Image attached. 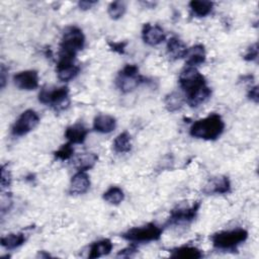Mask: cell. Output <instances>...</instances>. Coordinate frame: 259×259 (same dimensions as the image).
<instances>
[{
    "mask_svg": "<svg viewBox=\"0 0 259 259\" xmlns=\"http://www.w3.org/2000/svg\"><path fill=\"white\" fill-rule=\"evenodd\" d=\"M225 130V122L218 113H210L192 123L189 128L191 137L205 141L217 140Z\"/></svg>",
    "mask_w": 259,
    "mask_h": 259,
    "instance_id": "6da1fadb",
    "label": "cell"
},
{
    "mask_svg": "<svg viewBox=\"0 0 259 259\" xmlns=\"http://www.w3.org/2000/svg\"><path fill=\"white\" fill-rule=\"evenodd\" d=\"M85 46V35L77 26H69L65 29L59 51V61L74 62L78 52Z\"/></svg>",
    "mask_w": 259,
    "mask_h": 259,
    "instance_id": "7a4b0ae2",
    "label": "cell"
},
{
    "mask_svg": "<svg viewBox=\"0 0 259 259\" xmlns=\"http://www.w3.org/2000/svg\"><path fill=\"white\" fill-rule=\"evenodd\" d=\"M248 238V232L245 229H234L229 231H222L213 234L210 237L214 248L219 250L229 251L236 250V248L244 243Z\"/></svg>",
    "mask_w": 259,
    "mask_h": 259,
    "instance_id": "3957f363",
    "label": "cell"
},
{
    "mask_svg": "<svg viewBox=\"0 0 259 259\" xmlns=\"http://www.w3.org/2000/svg\"><path fill=\"white\" fill-rule=\"evenodd\" d=\"M38 100L42 104L52 106L57 111L63 110L70 103L69 88L67 86L44 87L38 93Z\"/></svg>",
    "mask_w": 259,
    "mask_h": 259,
    "instance_id": "277c9868",
    "label": "cell"
},
{
    "mask_svg": "<svg viewBox=\"0 0 259 259\" xmlns=\"http://www.w3.org/2000/svg\"><path fill=\"white\" fill-rule=\"evenodd\" d=\"M163 233V229L154 223H149L144 226L134 227L121 234V237L134 243H146L158 241Z\"/></svg>",
    "mask_w": 259,
    "mask_h": 259,
    "instance_id": "5b68a950",
    "label": "cell"
},
{
    "mask_svg": "<svg viewBox=\"0 0 259 259\" xmlns=\"http://www.w3.org/2000/svg\"><path fill=\"white\" fill-rule=\"evenodd\" d=\"M144 81L145 79L140 75L138 66L127 64L119 71L115 79V84L121 92L128 93L138 88Z\"/></svg>",
    "mask_w": 259,
    "mask_h": 259,
    "instance_id": "8992f818",
    "label": "cell"
},
{
    "mask_svg": "<svg viewBox=\"0 0 259 259\" xmlns=\"http://www.w3.org/2000/svg\"><path fill=\"white\" fill-rule=\"evenodd\" d=\"M179 85L188 96L206 85L204 76L195 67H186L179 75Z\"/></svg>",
    "mask_w": 259,
    "mask_h": 259,
    "instance_id": "52a82bcc",
    "label": "cell"
},
{
    "mask_svg": "<svg viewBox=\"0 0 259 259\" xmlns=\"http://www.w3.org/2000/svg\"><path fill=\"white\" fill-rule=\"evenodd\" d=\"M200 207L199 201H194L191 205H178L170 212V217L166 222V226H177L192 222Z\"/></svg>",
    "mask_w": 259,
    "mask_h": 259,
    "instance_id": "ba28073f",
    "label": "cell"
},
{
    "mask_svg": "<svg viewBox=\"0 0 259 259\" xmlns=\"http://www.w3.org/2000/svg\"><path fill=\"white\" fill-rule=\"evenodd\" d=\"M38 122V114L32 109H27L23 111L15 120L11 127V134L15 137H22L34 130Z\"/></svg>",
    "mask_w": 259,
    "mask_h": 259,
    "instance_id": "9c48e42d",
    "label": "cell"
},
{
    "mask_svg": "<svg viewBox=\"0 0 259 259\" xmlns=\"http://www.w3.org/2000/svg\"><path fill=\"white\" fill-rule=\"evenodd\" d=\"M38 73L35 70L21 71L13 76L14 85L21 90H34L38 87Z\"/></svg>",
    "mask_w": 259,
    "mask_h": 259,
    "instance_id": "30bf717a",
    "label": "cell"
},
{
    "mask_svg": "<svg viewBox=\"0 0 259 259\" xmlns=\"http://www.w3.org/2000/svg\"><path fill=\"white\" fill-rule=\"evenodd\" d=\"M143 40L149 46H157L161 44L166 35L163 28L158 24L145 23L142 29Z\"/></svg>",
    "mask_w": 259,
    "mask_h": 259,
    "instance_id": "8fae6325",
    "label": "cell"
},
{
    "mask_svg": "<svg viewBox=\"0 0 259 259\" xmlns=\"http://www.w3.org/2000/svg\"><path fill=\"white\" fill-rule=\"evenodd\" d=\"M231 190V182L227 176H217L208 180L203 188L206 194H225Z\"/></svg>",
    "mask_w": 259,
    "mask_h": 259,
    "instance_id": "7c38bea8",
    "label": "cell"
},
{
    "mask_svg": "<svg viewBox=\"0 0 259 259\" xmlns=\"http://www.w3.org/2000/svg\"><path fill=\"white\" fill-rule=\"evenodd\" d=\"M90 188L89 176L84 171H78L71 179L69 192L70 194H84Z\"/></svg>",
    "mask_w": 259,
    "mask_h": 259,
    "instance_id": "4fadbf2b",
    "label": "cell"
},
{
    "mask_svg": "<svg viewBox=\"0 0 259 259\" xmlns=\"http://www.w3.org/2000/svg\"><path fill=\"white\" fill-rule=\"evenodd\" d=\"M88 130L81 122L71 124L65 131V138L71 144H82L86 140Z\"/></svg>",
    "mask_w": 259,
    "mask_h": 259,
    "instance_id": "5bb4252c",
    "label": "cell"
},
{
    "mask_svg": "<svg viewBox=\"0 0 259 259\" xmlns=\"http://www.w3.org/2000/svg\"><path fill=\"white\" fill-rule=\"evenodd\" d=\"M56 72L59 80L67 82L74 79L79 74L80 67L75 65L74 62L58 61Z\"/></svg>",
    "mask_w": 259,
    "mask_h": 259,
    "instance_id": "9a60e30c",
    "label": "cell"
},
{
    "mask_svg": "<svg viewBox=\"0 0 259 259\" xmlns=\"http://www.w3.org/2000/svg\"><path fill=\"white\" fill-rule=\"evenodd\" d=\"M185 63L187 67H195L198 65H201L205 62L206 54L205 49L202 45H195L191 48L187 49L186 55H185Z\"/></svg>",
    "mask_w": 259,
    "mask_h": 259,
    "instance_id": "2e32d148",
    "label": "cell"
},
{
    "mask_svg": "<svg viewBox=\"0 0 259 259\" xmlns=\"http://www.w3.org/2000/svg\"><path fill=\"white\" fill-rule=\"evenodd\" d=\"M116 127V119L109 114H98L93 120L94 131L101 134L111 133Z\"/></svg>",
    "mask_w": 259,
    "mask_h": 259,
    "instance_id": "e0dca14e",
    "label": "cell"
},
{
    "mask_svg": "<svg viewBox=\"0 0 259 259\" xmlns=\"http://www.w3.org/2000/svg\"><path fill=\"white\" fill-rule=\"evenodd\" d=\"M187 52V47L183 40L177 36H172L167 41V55L173 59L178 60L184 58Z\"/></svg>",
    "mask_w": 259,
    "mask_h": 259,
    "instance_id": "ac0fdd59",
    "label": "cell"
},
{
    "mask_svg": "<svg viewBox=\"0 0 259 259\" xmlns=\"http://www.w3.org/2000/svg\"><path fill=\"white\" fill-rule=\"evenodd\" d=\"M112 248H113V244L109 239H102V240L96 241L91 244L88 257L93 259V258H98L104 255H108L111 252Z\"/></svg>",
    "mask_w": 259,
    "mask_h": 259,
    "instance_id": "d6986e66",
    "label": "cell"
},
{
    "mask_svg": "<svg viewBox=\"0 0 259 259\" xmlns=\"http://www.w3.org/2000/svg\"><path fill=\"white\" fill-rule=\"evenodd\" d=\"M203 256L200 249L193 246H182L172 250L170 255L171 258H182V259H198Z\"/></svg>",
    "mask_w": 259,
    "mask_h": 259,
    "instance_id": "ffe728a7",
    "label": "cell"
},
{
    "mask_svg": "<svg viewBox=\"0 0 259 259\" xmlns=\"http://www.w3.org/2000/svg\"><path fill=\"white\" fill-rule=\"evenodd\" d=\"M98 160L95 153H82L75 159V167L78 171H87L94 167Z\"/></svg>",
    "mask_w": 259,
    "mask_h": 259,
    "instance_id": "44dd1931",
    "label": "cell"
},
{
    "mask_svg": "<svg viewBox=\"0 0 259 259\" xmlns=\"http://www.w3.org/2000/svg\"><path fill=\"white\" fill-rule=\"evenodd\" d=\"M210 95H211V90L207 85H205L204 87L195 91L191 95L186 96V102L191 107H196V106L204 103L210 97Z\"/></svg>",
    "mask_w": 259,
    "mask_h": 259,
    "instance_id": "7402d4cb",
    "label": "cell"
},
{
    "mask_svg": "<svg viewBox=\"0 0 259 259\" xmlns=\"http://www.w3.org/2000/svg\"><path fill=\"white\" fill-rule=\"evenodd\" d=\"M213 3L204 0H192L189 2V8L191 12L197 17H204L208 15L212 10Z\"/></svg>",
    "mask_w": 259,
    "mask_h": 259,
    "instance_id": "603a6c76",
    "label": "cell"
},
{
    "mask_svg": "<svg viewBox=\"0 0 259 259\" xmlns=\"http://www.w3.org/2000/svg\"><path fill=\"white\" fill-rule=\"evenodd\" d=\"M25 236L23 233L8 234L1 238V246L6 250H13L24 244Z\"/></svg>",
    "mask_w": 259,
    "mask_h": 259,
    "instance_id": "cb8c5ba5",
    "label": "cell"
},
{
    "mask_svg": "<svg viewBox=\"0 0 259 259\" xmlns=\"http://www.w3.org/2000/svg\"><path fill=\"white\" fill-rule=\"evenodd\" d=\"M113 149L116 153H127L132 149V139L127 132L120 133L113 141Z\"/></svg>",
    "mask_w": 259,
    "mask_h": 259,
    "instance_id": "d4e9b609",
    "label": "cell"
},
{
    "mask_svg": "<svg viewBox=\"0 0 259 259\" xmlns=\"http://www.w3.org/2000/svg\"><path fill=\"white\" fill-rule=\"evenodd\" d=\"M164 103H165V107L168 111L175 112L183 106L184 98L180 93L173 91L166 95V97L164 99Z\"/></svg>",
    "mask_w": 259,
    "mask_h": 259,
    "instance_id": "484cf974",
    "label": "cell"
},
{
    "mask_svg": "<svg viewBox=\"0 0 259 259\" xmlns=\"http://www.w3.org/2000/svg\"><path fill=\"white\" fill-rule=\"evenodd\" d=\"M103 199L110 204L117 205L124 199V194L121 188L117 186H111L103 193Z\"/></svg>",
    "mask_w": 259,
    "mask_h": 259,
    "instance_id": "4316f807",
    "label": "cell"
},
{
    "mask_svg": "<svg viewBox=\"0 0 259 259\" xmlns=\"http://www.w3.org/2000/svg\"><path fill=\"white\" fill-rule=\"evenodd\" d=\"M125 10H126V5L123 1H113L108 5L107 12L110 18L116 20L123 16V14L125 13Z\"/></svg>",
    "mask_w": 259,
    "mask_h": 259,
    "instance_id": "83f0119b",
    "label": "cell"
},
{
    "mask_svg": "<svg viewBox=\"0 0 259 259\" xmlns=\"http://www.w3.org/2000/svg\"><path fill=\"white\" fill-rule=\"evenodd\" d=\"M72 145L73 144H71V143H67V144L63 145L59 150H57L54 154L56 159L61 160V161H66V160L70 159L74 154V148Z\"/></svg>",
    "mask_w": 259,
    "mask_h": 259,
    "instance_id": "f1b7e54d",
    "label": "cell"
},
{
    "mask_svg": "<svg viewBox=\"0 0 259 259\" xmlns=\"http://www.w3.org/2000/svg\"><path fill=\"white\" fill-rule=\"evenodd\" d=\"M1 186L2 188L8 187L11 183V173L10 170L8 168V165H2L1 167Z\"/></svg>",
    "mask_w": 259,
    "mask_h": 259,
    "instance_id": "f546056e",
    "label": "cell"
},
{
    "mask_svg": "<svg viewBox=\"0 0 259 259\" xmlns=\"http://www.w3.org/2000/svg\"><path fill=\"white\" fill-rule=\"evenodd\" d=\"M257 57H258V45H257V42H255L254 45H252L248 48V50L244 56V60L252 62V61H255L257 59Z\"/></svg>",
    "mask_w": 259,
    "mask_h": 259,
    "instance_id": "4dcf8cb0",
    "label": "cell"
},
{
    "mask_svg": "<svg viewBox=\"0 0 259 259\" xmlns=\"http://www.w3.org/2000/svg\"><path fill=\"white\" fill-rule=\"evenodd\" d=\"M108 45H109L110 49H112L114 52H116L118 54H123L125 46L127 45V42L126 41H118V42H111V41H109Z\"/></svg>",
    "mask_w": 259,
    "mask_h": 259,
    "instance_id": "1f68e13d",
    "label": "cell"
},
{
    "mask_svg": "<svg viewBox=\"0 0 259 259\" xmlns=\"http://www.w3.org/2000/svg\"><path fill=\"white\" fill-rule=\"evenodd\" d=\"M248 97L249 99H251L252 101H254L255 103L258 102V86H254L252 87L249 92H248Z\"/></svg>",
    "mask_w": 259,
    "mask_h": 259,
    "instance_id": "d6a6232c",
    "label": "cell"
},
{
    "mask_svg": "<svg viewBox=\"0 0 259 259\" xmlns=\"http://www.w3.org/2000/svg\"><path fill=\"white\" fill-rule=\"evenodd\" d=\"M97 2L96 1H88V0H84V1H80L78 3V6L80 9L82 10H87L90 9L93 5H95Z\"/></svg>",
    "mask_w": 259,
    "mask_h": 259,
    "instance_id": "836d02e7",
    "label": "cell"
},
{
    "mask_svg": "<svg viewBox=\"0 0 259 259\" xmlns=\"http://www.w3.org/2000/svg\"><path fill=\"white\" fill-rule=\"evenodd\" d=\"M5 82H6V69L4 67V65L1 66V70H0V83H1V88H3L5 86Z\"/></svg>",
    "mask_w": 259,
    "mask_h": 259,
    "instance_id": "e575fe53",
    "label": "cell"
}]
</instances>
